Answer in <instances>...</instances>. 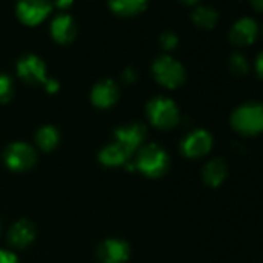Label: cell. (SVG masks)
Masks as SVG:
<instances>
[{
    "label": "cell",
    "mask_w": 263,
    "mask_h": 263,
    "mask_svg": "<svg viewBox=\"0 0 263 263\" xmlns=\"http://www.w3.org/2000/svg\"><path fill=\"white\" fill-rule=\"evenodd\" d=\"M231 125L245 137H254L263 132V104L249 101L238 105L231 115Z\"/></svg>",
    "instance_id": "obj_1"
},
{
    "label": "cell",
    "mask_w": 263,
    "mask_h": 263,
    "mask_svg": "<svg viewBox=\"0 0 263 263\" xmlns=\"http://www.w3.org/2000/svg\"><path fill=\"white\" fill-rule=\"evenodd\" d=\"M135 169L149 178H160L166 175L171 166L167 152L158 144H146L135 154Z\"/></svg>",
    "instance_id": "obj_2"
},
{
    "label": "cell",
    "mask_w": 263,
    "mask_h": 263,
    "mask_svg": "<svg viewBox=\"0 0 263 263\" xmlns=\"http://www.w3.org/2000/svg\"><path fill=\"white\" fill-rule=\"evenodd\" d=\"M151 124L160 130H172L180 122V108L171 98L155 96L146 105Z\"/></svg>",
    "instance_id": "obj_3"
},
{
    "label": "cell",
    "mask_w": 263,
    "mask_h": 263,
    "mask_svg": "<svg viewBox=\"0 0 263 263\" xmlns=\"http://www.w3.org/2000/svg\"><path fill=\"white\" fill-rule=\"evenodd\" d=\"M152 74L160 85L169 90L181 87L186 81V70L183 64L169 54H161L154 61Z\"/></svg>",
    "instance_id": "obj_4"
},
{
    "label": "cell",
    "mask_w": 263,
    "mask_h": 263,
    "mask_svg": "<svg viewBox=\"0 0 263 263\" xmlns=\"http://www.w3.org/2000/svg\"><path fill=\"white\" fill-rule=\"evenodd\" d=\"M4 161L7 167L13 172H27L33 169L37 163V152L33 146L17 141L5 149Z\"/></svg>",
    "instance_id": "obj_5"
},
{
    "label": "cell",
    "mask_w": 263,
    "mask_h": 263,
    "mask_svg": "<svg viewBox=\"0 0 263 263\" xmlns=\"http://www.w3.org/2000/svg\"><path fill=\"white\" fill-rule=\"evenodd\" d=\"M51 0H17L16 16L27 27L42 24L51 13Z\"/></svg>",
    "instance_id": "obj_6"
},
{
    "label": "cell",
    "mask_w": 263,
    "mask_h": 263,
    "mask_svg": "<svg viewBox=\"0 0 263 263\" xmlns=\"http://www.w3.org/2000/svg\"><path fill=\"white\" fill-rule=\"evenodd\" d=\"M147 137V128L141 122H130L115 130V141L119 143L132 157L143 147Z\"/></svg>",
    "instance_id": "obj_7"
},
{
    "label": "cell",
    "mask_w": 263,
    "mask_h": 263,
    "mask_svg": "<svg viewBox=\"0 0 263 263\" xmlns=\"http://www.w3.org/2000/svg\"><path fill=\"white\" fill-rule=\"evenodd\" d=\"M16 71H17V76L30 85H39V84L44 85L48 79L45 62L37 54H31V53L24 54L17 61Z\"/></svg>",
    "instance_id": "obj_8"
},
{
    "label": "cell",
    "mask_w": 263,
    "mask_h": 263,
    "mask_svg": "<svg viewBox=\"0 0 263 263\" xmlns=\"http://www.w3.org/2000/svg\"><path fill=\"white\" fill-rule=\"evenodd\" d=\"M212 144H214V140L208 130L195 128L184 137V140L180 144V149L184 157L191 160H197V158L208 155L212 149Z\"/></svg>",
    "instance_id": "obj_9"
},
{
    "label": "cell",
    "mask_w": 263,
    "mask_h": 263,
    "mask_svg": "<svg viewBox=\"0 0 263 263\" xmlns=\"http://www.w3.org/2000/svg\"><path fill=\"white\" fill-rule=\"evenodd\" d=\"M98 258L102 263H125L130 258V246L121 238H107L98 246Z\"/></svg>",
    "instance_id": "obj_10"
},
{
    "label": "cell",
    "mask_w": 263,
    "mask_h": 263,
    "mask_svg": "<svg viewBox=\"0 0 263 263\" xmlns=\"http://www.w3.org/2000/svg\"><path fill=\"white\" fill-rule=\"evenodd\" d=\"M91 104L98 108H110L119 99V88L111 79L98 81L90 91Z\"/></svg>",
    "instance_id": "obj_11"
},
{
    "label": "cell",
    "mask_w": 263,
    "mask_h": 263,
    "mask_svg": "<svg viewBox=\"0 0 263 263\" xmlns=\"http://www.w3.org/2000/svg\"><path fill=\"white\" fill-rule=\"evenodd\" d=\"M258 34V25L251 17H241L234 22L229 30V41L235 47H248L251 45Z\"/></svg>",
    "instance_id": "obj_12"
},
{
    "label": "cell",
    "mask_w": 263,
    "mask_h": 263,
    "mask_svg": "<svg viewBox=\"0 0 263 263\" xmlns=\"http://www.w3.org/2000/svg\"><path fill=\"white\" fill-rule=\"evenodd\" d=\"M76 33H78L76 22L67 13L58 14L50 24V34H51L53 41L61 45H67V44L73 42L76 37Z\"/></svg>",
    "instance_id": "obj_13"
},
{
    "label": "cell",
    "mask_w": 263,
    "mask_h": 263,
    "mask_svg": "<svg viewBox=\"0 0 263 263\" xmlns=\"http://www.w3.org/2000/svg\"><path fill=\"white\" fill-rule=\"evenodd\" d=\"M34 238H36V226L33 224V221L27 218L17 220L8 231V243L17 249H24L30 246L34 241Z\"/></svg>",
    "instance_id": "obj_14"
},
{
    "label": "cell",
    "mask_w": 263,
    "mask_h": 263,
    "mask_svg": "<svg viewBox=\"0 0 263 263\" xmlns=\"http://www.w3.org/2000/svg\"><path fill=\"white\" fill-rule=\"evenodd\" d=\"M132 157L119 143L111 141L107 146H104L99 152V161L102 166L107 167H121V166H128Z\"/></svg>",
    "instance_id": "obj_15"
},
{
    "label": "cell",
    "mask_w": 263,
    "mask_h": 263,
    "mask_svg": "<svg viewBox=\"0 0 263 263\" xmlns=\"http://www.w3.org/2000/svg\"><path fill=\"white\" fill-rule=\"evenodd\" d=\"M149 0H108V8L119 17H134L147 8Z\"/></svg>",
    "instance_id": "obj_16"
},
{
    "label": "cell",
    "mask_w": 263,
    "mask_h": 263,
    "mask_svg": "<svg viewBox=\"0 0 263 263\" xmlns=\"http://www.w3.org/2000/svg\"><path fill=\"white\" fill-rule=\"evenodd\" d=\"M226 175H228V166L220 158L211 160L203 167V181L209 187H218V186H221V183L226 180Z\"/></svg>",
    "instance_id": "obj_17"
},
{
    "label": "cell",
    "mask_w": 263,
    "mask_h": 263,
    "mask_svg": "<svg viewBox=\"0 0 263 263\" xmlns=\"http://www.w3.org/2000/svg\"><path fill=\"white\" fill-rule=\"evenodd\" d=\"M59 141H61V135L54 125L47 124L36 132V144L42 152L54 151L59 146Z\"/></svg>",
    "instance_id": "obj_18"
},
{
    "label": "cell",
    "mask_w": 263,
    "mask_h": 263,
    "mask_svg": "<svg viewBox=\"0 0 263 263\" xmlns=\"http://www.w3.org/2000/svg\"><path fill=\"white\" fill-rule=\"evenodd\" d=\"M191 17H192V22L198 28H203V30H211L218 22V13L212 7H208V5L195 7Z\"/></svg>",
    "instance_id": "obj_19"
},
{
    "label": "cell",
    "mask_w": 263,
    "mask_h": 263,
    "mask_svg": "<svg viewBox=\"0 0 263 263\" xmlns=\"http://www.w3.org/2000/svg\"><path fill=\"white\" fill-rule=\"evenodd\" d=\"M228 67H229L231 73L235 74V76H246L248 71H249L248 59H246L243 54H240V53H232V54L229 56Z\"/></svg>",
    "instance_id": "obj_20"
},
{
    "label": "cell",
    "mask_w": 263,
    "mask_h": 263,
    "mask_svg": "<svg viewBox=\"0 0 263 263\" xmlns=\"http://www.w3.org/2000/svg\"><path fill=\"white\" fill-rule=\"evenodd\" d=\"M13 96H14V82H13V79L5 73H0V104L10 102Z\"/></svg>",
    "instance_id": "obj_21"
},
{
    "label": "cell",
    "mask_w": 263,
    "mask_h": 263,
    "mask_svg": "<svg viewBox=\"0 0 263 263\" xmlns=\"http://www.w3.org/2000/svg\"><path fill=\"white\" fill-rule=\"evenodd\" d=\"M178 36L174 31H164L160 36V45L166 50V51H172L178 47Z\"/></svg>",
    "instance_id": "obj_22"
},
{
    "label": "cell",
    "mask_w": 263,
    "mask_h": 263,
    "mask_svg": "<svg viewBox=\"0 0 263 263\" xmlns=\"http://www.w3.org/2000/svg\"><path fill=\"white\" fill-rule=\"evenodd\" d=\"M0 263H19V258L8 249H0Z\"/></svg>",
    "instance_id": "obj_23"
},
{
    "label": "cell",
    "mask_w": 263,
    "mask_h": 263,
    "mask_svg": "<svg viewBox=\"0 0 263 263\" xmlns=\"http://www.w3.org/2000/svg\"><path fill=\"white\" fill-rule=\"evenodd\" d=\"M122 79H124V82H127V84H134V82L138 79V74H137L135 68L127 67V68L122 71Z\"/></svg>",
    "instance_id": "obj_24"
},
{
    "label": "cell",
    "mask_w": 263,
    "mask_h": 263,
    "mask_svg": "<svg viewBox=\"0 0 263 263\" xmlns=\"http://www.w3.org/2000/svg\"><path fill=\"white\" fill-rule=\"evenodd\" d=\"M73 2H74V0H53V5L58 10H61V11L65 13L67 10H70L73 7Z\"/></svg>",
    "instance_id": "obj_25"
},
{
    "label": "cell",
    "mask_w": 263,
    "mask_h": 263,
    "mask_svg": "<svg viewBox=\"0 0 263 263\" xmlns=\"http://www.w3.org/2000/svg\"><path fill=\"white\" fill-rule=\"evenodd\" d=\"M44 87H45V90H47V93H51V95H54V93H58L59 91V82L56 81V79H47V82L44 84Z\"/></svg>",
    "instance_id": "obj_26"
},
{
    "label": "cell",
    "mask_w": 263,
    "mask_h": 263,
    "mask_svg": "<svg viewBox=\"0 0 263 263\" xmlns=\"http://www.w3.org/2000/svg\"><path fill=\"white\" fill-rule=\"evenodd\" d=\"M254 67H255V73L258 74V78H261V79H263V51L255 58V64H254Z\"/></svg>",
    "instance_id": "obj_27"
},
{
    "label": "cell",
    "mask_w": 263,
    "mask_h": 263,
    "mask_svg": "<svg viewBox=\"0 0 263 263\" xmlns=\"http://www.w3.org/2000/svg\"><path fill=\"white\" fill-rule=\"evenodd\" d=\"M249 4H251L252 10H254L255 13L263 14V0H249Z\"/></svg>",
    "instance_id": "obj_28"
},
{
    "label": "cell",
    "mask_w": 263,
    "mask_h": 263,
    "mask_svg": "<svg viewBox=\"0 0 263 263\" xmlns=\"http://www.w3.org/2000/svg\"><path fill=\"white\" fill-rule=\"evenodd\" d=\"M181 4H184V5H197L200 0H180Z\"/></svg>",
    "instance_id": "obj_29"
},
{
    "label": "cell",
    "mask_w": 263,
    "mask_h": 263,
    "mask_svg": "<svg viewBox=\"0 0 263 263\" xmlns=\"http://www.w3.org/2000/svg\"><path fill=\"white\" fill-rule=\"evenodd\" d=\"M0 234H2V221H0Z\"/></svg>",
    "instance_id": "obj_30"
}]
</instances>
